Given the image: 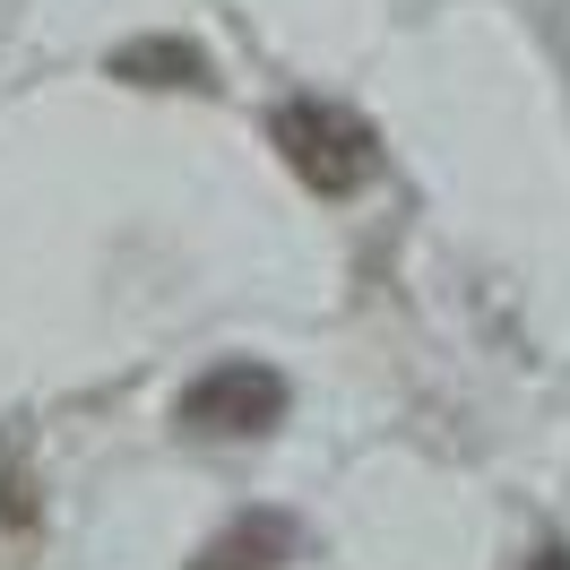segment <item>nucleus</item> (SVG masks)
<instances>
[{
	"label": "nucleus",
	"mask_w": 570,
	"mask_h": 570,
	"mask_svg": "<svg viewBox=\"0 0 570 570\" xmlns=\"http://www.w3.org/2000/svg\"><path fill=\"white\" fill-rule=\"evenodd\" d=\"M535 570H570V553H562V544H544V553H535Z\"/></svg>",
	"instance_id": "6"
},
{
	"label": "nucleus",
	"mask_w": 570,
	"mask_h": 570,
	"mask_svg": "<svg viewBox=\"0 0 570 570\" xmlns=\"http://www.w3.org/2000/svg\"><path fill=\"white\" fill-rule=\"evenodd\" d=\"M112 78H130V87H216V61L199 52L190 36H139L112 52Z\"/></svg>",
	"instance_id": "3"
},
{
	"label": "nucleus",
	"mask_w": 570,
	"mask_h": 570,
	"mask_svg": "<svg viewBox=\"0 0 570 570\" xmlns=\"http://www.w3.org/2000/svg\"><path fill=\"white\" fill-rule=\"evenodd\" d=\"M36 466H27V450H0V544H27L36 535Z\"/></svg>",
	"instance_id": "5"
},
{
	"label": "nucleus",
	"mask_w": 570,
	"mask_h": 570,
	"mask_svg": "<svg viewBox=\"0 0 570 570\" xmlns=\"http://www.w3.org/2000/svg\"><path fill=\"white\" fill-rule=\"evenodd\" d=\"M277 415H285V381L268 363H216L181 390V432H208V441L277 432Z\"/></svg>",
	"instance_id": "2"
},
{
	"label": "nucleus",
	"mask_w": 570,
	"mask_h": 570,
	"mask_svg": "<svg viewBox=\"0 0 570 570\" xmlns=\"http://www.w3.org/2000/svg\"><path fill=\"white\" fill-rule=\"evenodd\" d=\"M268 147H277L285 165H294V181H312L321 199L363 190L372 165H381L372 121L346 112V105H328V96H294V105H277V112H268Z\"/></svg>",
	"instance_id": "1"
},
{
	"label": "nucleus",
	"mask_w": 570,
	"mask_h": 570,
	"mask_svg": "<svg viewBox=\"0 0 570 570\" xmlns=\"http://www.w3.org/2000/svg\"><path fill=\"white\" fill-rule=\"evenodd\" d=\"M285 553H294V519H259V510H250L234 528H216L190 570H277Z\"/></svg>",
	"instance_id": "4"
}]
</instances>
